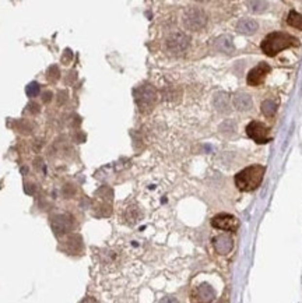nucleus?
Wrapping results in <instances>:
<instances>
[{
  "label": "nucleus",
  "mask_w": 302,
  "mask_h": 303,
  "mask_svg": "<svg viewBox=\"0 0 302 303\" xmlns=\"http://www.w3.org/2000/svg\"><path fill=\"white\" fill-rule=\"evenodd\" d=\"M298 39L287 33H271L262 41V52L267 56L273 57L279 55L284 49H288L291 46H298Z\"/></svg>",
  "instance_id": "f257e3e1"
},
{
  "label": "nucleus",
  "mask_w": 302,
  "mask_h": 303,
  "mask_svg": "<svg viewBox=\"0 0 302 303\" xmlns=\"http://www.w3.org/2000/svg\"><path fill=\"white\" fill-rule=\"evenodd\" d=\"M265 176V167L252 165L235 175V186L241 191H253L260 186Z\"/></svg>",
  "instance_id": "f03ea898"
},
{
  "label": "nucleus",
  "mask_w": 302,
  "mask_h": 303,
  "mask_svg": "<svg viewBox=\"0 0 302 303\" xmlns=\"http://www.w3.org/2000/svg\"><path fill=\"white\" fill-rule=\"evenodd\" d=\"M158 94L157 90L150 84H143L134 90V101L142 113H150L156 106Z\"/></svg>",
  "instance_id": "7ed1b4c3"
},
{
  "label": "nucleus",
  "mask_w": 302,
  "mask_h": 303,
  "mask_svg": "<svg viewBox=\"0 0 302 303\" xmlns=\"http://www.w3.org/2000/svg\"><path fill=\"white\" fill-rule=\"evenodd\" d=\"M183 27L190 31H199L207 23V16L199 7H189L183 13Z\"/></svg>",
  "instance_id": "20e7f679"
},
{
  "label": "nucleus",
  "mask_w": 302,
  "mask_h": 303,
  "mask_svg": "<svg viewBox=\"0 0 302 303\" xmlns=\"http://www.w3.org/2000/svg\"><path fill=\"white\" fill-rule=\"evenodd\" d=\"M246 135L257 144H266L268 141H271V137L268 135L270 129L266 124H263L262 122H256V120L250 122L246 126Z\"/></svg>",
  "instance_id": "39448f33"
},
{
  "label": "nucleus",
  "mask_w": 302,
  "mask_h": 303,
  "mask_svg": "<svg viewBox=\"0 0 302 303\" xmlns=\"http://www.w3.org/2000/svg\"><path fill=\"white\" fill-rule=\"evenodd\" d=\"M190 38L183 33H175L169 35L167 39V50L172 55H180L183 53L189 46Z\"/></svg>",
  "instance_id": "423d86ee"
},
{
  "label": "nucleus",
  "mask_w": 302,
  "mask_h": 303,
  "mask_svg": "<svg viewBox=\"0 0 302 303\" xmlns=\"http://www.w3.org/2000/svg\"><path fill=\"white\" fill-rule=\"evenodd\" d=\"M270 71H271V67L268 66L267 63L260 62L259 65H256L255 67L248 73V77H246L248 85H250V87L262 85L265 83L266 77H267V74H270Z\"/></svg>",
  "instance_id": "0eeeda50"
},
{
  "label": "nucleus",
  "mask_w": 302,
  "mask_h": 303,
  "mask_svg": "<svg viewBox=\"0 0 302 303\" xmlns=\"http://www.w3.org/2000/svg\"><path fill=\"white\" fill-rule=\"evenodd\" d=\"M238 219L231 214H218L213 217L212 226L225 232H235L238 229Z\"/></svg>",
  "instance_id": "6e6552de"
},
{
  "label": "nucleus",
  "mask_w": 302,
  "mask_h": 303,
  "mask_svg": "<svg viewBox=\"0 0 302 303\" xmlns=\"http://www.w3.org/2000/svg\"><path fill=\"white\" fill-rule=\"evenodd\" d=\"M73 218L69 214H57L52 218V229L56 236L67 235L73 229Z\"/></svg>",
  "instance_id": "1a4fd4ad"
},
{
  "label": "nucleus",
  "mask_w": 302,
  "mask_h": 303,
  "mask_svg": "<svg viewBox=\"0 0 302 303\" xmlns=\"http://www.w3.org/2000/svg\"><path fill=\"white\" fill-rule=\"evenodd\" d=\"M215 298V292L209 284H201L193 291V301L196 303H212Z\"/></svg>",
  "instance_id": "9d476101"
},
{
  "label": "nucleus",
  "mask_w": 302,
  "mask_h": 303,
  "mask_svg": "<svg viewBox=\"0 0 302 303\" xmlns=\"http://www.w3.org/2000/svg\"><path fill=\"white\" fill-rule=\"evenodd\" d=\"M213 245H214L215 252H217L218 254H223L224 256V254H228V253L232 250V247H234V240H232L231 236L224 234V235L215 236V237L213 239Z\"/></svg>",
  "instance_id": "9b49d317"
},
{
  "label": "nucleus",
  "mask_w": 302,
  "mask_h": 303,
  "mask_svg": "<svg viewBox=\"0 0 302 303\" xmlns=\"http://www.w3.org/2000/svg\"><path fill=\"white\" fill-rule=\"evenodd\" d=\"M62 249L66 252L67 254H70V256H76V254H78V253L83 250V242H81V237L77 235L69 236L66 240L63 242V246H62Z\"/></svg>",
  "instance_id": "f8f14e48"
},
{
  "label": "nucleus",
  "mask_w": 302,
  "mask_h": 303,
  "mask_svg": "<svg viewBox=\"0 0 302 303\" xmlns=\"http://www.w3.org/2000/svg\"><path fill=\"white\" fill-rule=\"evenodd\" d=\"M234 106L238 111H249L253 106V102L249 94L238 92L234 95Z\"/></svg>",
  "instance_id": "ddd939ff"
},
{
  "label": "nucleus",
  "mask_w": 302,
  "mask_h": 303,
  "mask_svg": "<svg viewBox=\"0 0 302 303\" xmlns=\"http://www.w3.org/2000/svg\"><path fill=\"white\" fill-rule=\"evenodd\" d=\"M259 28V24H257L256 20L253 18H242L239 20L238 24H236V30L241 33V34L245 35H252L255 34Z\"/></svg>",
  "instance_id": "4468645a"
},
{
  "label": "nucleus",
  "mask_w": 302,
  "mask_h": 303,
  "mask_svg": "<svg viewBox=\"0 0 302 303\" xmlns=\"http://www.w3.org/2000/svg\"><path fill=\"white\" fill-rule=\"evenodd\" d=\"M215 49L220 52H225V53H231L234 50V45L232 41L228 36H221L215 41Z\"/></svg>",
  "instance_id": "2eb2a0df"
},
{
  "label": "nucleus",
  "mask_w": 302,
  "mask_h": 303,
  "mask_svg": "<svg viewBox=\"0 0 302 303\" xmlns=\"http://www.w3.org/2000/svg\"><path fill=\"white\" fill-rule=\"evenodd\" d=\"M287 24L292 28H297V30L302 31V14L295 12V10L290 12L287 16Z\"/></svg>",
  "instance_id": "dca6fc26"
},
{
  "label": "nucleus",
  "mask_w": 302,
  "mask_h": 303,
  "mask_svg": "<svg viewBox=\"0 0 302 303\" xmlns=\"http://www.w3.org/2000/svg\"><path fill=\"white\" fill-rule=\"evenodd\" d=\"M142 218V213L137 207H129L124 213V219L127 224H136Z\"/></svg>",
  "instance_id": "f3484780"
},
{
  "label": "nucleus",
  "mask_w": 302,
  "mask_h": 303,
  "mask_svg": "<svg viewBox=\"0 0 302 303\" xmlns=\"http://www.w3.org/2000/svg\"><path fill=\"white\" fill-rule=\"evenodd\" d=\"M277 112V103L271 100H266V101L262 103V113L266 116V118H273Z\"/></svg>",
  "instance_id": "a211bd4d"
},
{
  "label": "nucleus",
  "mask_w": 302,
  "mask_h": 303,
  "mask_svg": "<svg viewBox=\"0 0 302 303\" xmlns=\"http://www.w3.org/2000/svg\"><path fill=\"white\" fill-rule=\"evenodd\" d=\"M246 6H248V9H249L250 12L262 13L267 9L268 3L267 1H248Z\"/></svg>",
  "instance_id": "6ab92c4d"
},
{
  "label": "nucleus",
  "mask_w": 302,
  "mask_h": 303,
  "mask_svg": "<svg viewBox=\"0 0 302 303\" xmlns=\"http://www.w3.org/2000/svg\"><path fill=\"white\" fill-rule=\"evenodd\" d=\"M25 92H27V95H28L30 98H35V97H38V94L41 92V87H39V84H38L36 81H33V83H30V84L27 85Z\"/></svg>",
  "instance_id": "aec40b11"
},
{
  "label": "nucleus",
  "mask_w": 302,
  "mask_h": 303,
  "mask_svg": "<svg viewBox=\"0 0 302 303\" xmlns=\"http://www.w3.org/2000/svg\"><path fill=\"white\" fill-rule=\"evenodd\" d=\"M59 76H60V71H59L57 66L49 67V70H48V80H49V81H57Z\"/></svg>",
  "instance_id": "412c9836"
},
{
  "label": "nucleus",
  "mask_w": 302,
  "mask_h": 303,
  "mask_svg": "<svg viewBox=\"0 0 302 303\" xmlns=\"http://www.w3.org/2000/svg\"><path fill=\"white\" fill-rule=\"evenodd\" d=\"M160 303H179V302L178 299H175V298H172V296H167V298H164Z\"/></svg>",
  "instance_id": "4be33fe9"
},
{
  "label": "nucleus",
  "mask_w": 302,
  "mask_h": 303,
  "mask_svg": "<svg viewBox=\"0 0 302 303\" xmlns=\"http://www.w3.org/2000/svg\"><path fill=\"white\" fill-rule=\"evenodd\" d=\"M80 303H98L94 298H86V299H83Z\"/></svg>",
  "instance_id": "5701e85b"
},
{
  "label": "nucleus",
  "mask_w": 302,
  "mask_h": 303,
  "mask_svg": "<svg viewBox=\"0 0 302 303\" xmlns=\"http://www.w3.org/2000/svg\"><path fill=\"white\" fill-rule=\"evenodd\" d=\"M51 97H52V94H51V92H45L44 101L45 102H49V101H51Z\"/></svg>",
  "instance_id": "b1692460"
}]
</instances>
